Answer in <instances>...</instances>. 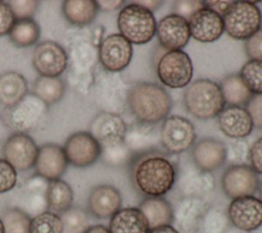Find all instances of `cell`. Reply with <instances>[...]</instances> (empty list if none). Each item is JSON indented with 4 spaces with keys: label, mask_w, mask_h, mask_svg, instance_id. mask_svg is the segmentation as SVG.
Here are the masks:
<instances>
[{
    "label": "cell",
    "mask_w": 262,
    "mask_h": 233,
    "mask_svg": "<svg viewBox=\"0 0 262 233\" xmlns=\"http://www.w3.org/2000/svg\"><path fill=\"white\" fill-rule=\"evenodd\" d=\"M134 188L146 197H162L174 186L177 170L173 161L159 150L135 154L130 162Z\"/></svg>",
    "instance_id": "obj_1"
},
{
    "label": "cell",
    "mask_w": 262,
    "mask_h": 233,
    "mask_svg": "<svg viewBox=\"0 0 262 233\" xmlns=\"http://www.w3.org/2000/svg\"><path fill=\"white\" fill-rule=\"evenodd\" d=\"M127 104L132 115L145 124H158L163 121L172 108L168 91L152 82L134 84L127 93Z\"/></svg>",
    "instance_id": "obj_2"
},
{
    "label": "cell",
    "mask_w": 262,
    "mask_h": 233,
    "mask_svg": "<svg viewBox=\"0 0 262 233\" xmlns=\"http://www.w3.org/2000/svg\"><path fill=\"white\" fill-rule=\"evenodd\" d=\"M183 102L186 110L201 120L217 117L226 105L220 85L206 78L196 79L186 86Z\"/></svg>",
    "instance_id": "obj_3"
},
{
    "label": "cell",
    "mask_w": 262,
    "mask_h": 233,
    "mask_svg": "<svg viewBox=\"0 0 262 233\" xmlns=\"http://www.w3.org/2000/svg\"><path fill=\"white\" fill-rule=\"evenodd\" d=\"M120 34L131 44H144L156 35L157 22L154 13L141 5L132 2L125 5L118 14Z\"/></svg>",
    "instance_id": "obj_4"
},
{
    "label": "cell",
    "mask_w": 262,
    "mask_h": 233,
    "mask_svg": "<svg viewBox=\"0 0 262 233\" xmlns=\"http://www.w3.org/2000/svg\"><path fill=\"white\" fill-rule=\"evenodd\" d=\"M224 31L235 40H248L262 24L261 10L255 2L233 1L222 16Z\"/></svg>",
    "instance_id": "obj_5"
},
{
    "label": "cell",
    "mask_w": 262,
    "mask_h": 233,
    "mask_svg": "<svg viewBox=\"0 0 262 233\" xmlns=\"http://www.w3.org/2000/svg\"><path fill=\"white\" fill-rule=\"evenodd\" d=\"M157 75L170 88L186 87L193 76V66L189 55L183 50L165 52L158 62Z\"/></svg>",
    "instance_id": "obj_6"
},
{
    "label": "cell",
    "mask_w": 262,
    "mask_h": 233,
    "mask_svg": "<svg viewBox=\"0 0 262 233\" xmlns=\"http://www.w3.org/2000/svg\"><path fill=\"white\" fill-rule=\"evenodd\" d=\"M195 128L191 121L181 116H168L160 127V144L169 154L188 150L195 141Z\"/></svg>",
    "instance_id": "obj_7"
},
{
    "label": "cell",
    "mask_w": 262,
    "mask_h": 233,
    "mask_svg": "<svg viewBox=\"0 0 262 233\" xmlns=\"http://www.w3.org/2000/svg\"><path fill=\"white\" fill-rule=\"evenodd\" d=\"M258 173L247 164H233L225 169L221 179L223 192L231 199L253 196L259 188Z\"/></svg>",
    "instance_id": "obj_8"
},
{
    "label": "cell",
    "mask_w": 262,
    "mask_h": 233,
    "mask_svg": "<svg viewBox=\"0 0 262 233\" xmlns=\"http://www.w3.org/2000/svg\"><path fill=\"white\" fill-rule=\"evenodd\" d=\"M63 151L69 163L76 167H87L98 160L101 147L90 132L79 131L68 138Z\"/></svg>",
    "instance_id": "obj_9"
},
{
    "label": "cell",
    "mask_w": 262,
    "mask_h": 233,
    "mask_svg": "<svg viewBox=\"0 0 262 233\" xmlns=\"http://www.w3.org/2000/svg\"><path fill=\"white\" fill-rule=\"evenodd\" d=\"M127 130L123 118L113 112H100L90 123V133L101 148L124 144Z\"/></svg>",
    "instance_id": "obj_10"
},
{
    "label": "cell",
    "mask_w": 262,
    "mask_h": 233,
    "mask_svg": "<svg viewBox=\"0 0 262 233\" xmlns=\"http://www.w3.org/2000/svg\"><path fill=\"white\" fill-rule=\"evenodd\" d=\"M132 54V44L121 34L106 36L99 45V61L103 68L110 72H120L127 68Z\"/></svg>",
    "instance_id": "obj_11"
},
{
    "label": "cell",
    "mask_w": 262,
    "mask_h": 233,
    "mask_svg": "<svg viewBox=\"0 0 262 233\" xmlns=\"http://www.w3.org/2000/svg\"><path fill=\"white\" fill-rule=\"evenodd\" d=\"M38 147L34 140L24 132L10 135L3 146L5 160L15 170H27L35 165Z\"/></svg>",
    "instance_id": "obj_12"
},
{
    "label": "cell",
    "mask_w": 262,
    "mask_h": 233,
    "mask_svg": "<svg viewBox=\"0 0 262 233\" xmlns=\"http://www.w3.org/2000/svg\"><path fill=\"white\" fill-rule=\"evenodd\" d=\"M32 62L41 76L58 77L67 68L68 55L56 42L44 41L36 46Z\"/></svg>",
    "instance_id": "obj_13"
},
{
    "label": "cell",
    "mask_w": 262,
    "mask_h": 233,
    "mask_svg": "<svg viewBox=\"0 0 262 233\" xmlns=\"http://www.w3.org/2000/svg\"><path fill=\"white\" fill-rule=\"evenodd\" d=\"M227 216L229 222L237 229L254 231L262 225V201L254 196L232 199Z\"/></svg>",
    "instance_id": "obj_14"
},
{
    "label": "cell",
    "mask_w": 262,
    "mask_h": 233,
    "mask_svg": "<svg viewBox=\"0 0 262 233\" xmlns=\"http://www.w3.org/2000/svg\"><path fill=\"white\" fill-rule=\"evenodd\" d=\"M156 34L163 48L168 51L181 50L190 38L187 18L176 13L168 14L157 23Z\"/></svg>",
    "instance_id": "obj_15"
},
{
    "label": "cell",
    "mask_w": 262,
    "mask_h": 233,
    "mask_svg": "<svg viewBox=\"0 0 262 233\" xmlns=\"http://www.w3.org/2000/svg\"><path fill=\"white\" fill-rule=\"evenodd\" d=\"M187 22L190 37L200 42H214L218 40L224 32L222 16L205 6L190 14Z\"/></svg>",
    "instance_id": "obj_16"
},
{
    "label": "cell",
    "mask_w": 262,
    "mask_h": 233,
    "mask_svg": "<svg viewBox=\"0 0 262 233\" xmlns=\"http://www.w3.org/2000/svg\"><path fill=\"white\" fill-rule=\"evenodd\" d=\"M191 156L200 171L210 173L219 169L226 162L227 148L219 140L204 138L193 145Z\"/></svg>",
    "instance_id": "obj_17"
},
{
    "label": "cell",
    "mask_w": 262,
    "mask_h": 233,
    "mask_svg": "<svg viewBox=\"0 0 262 233\" xmlns=\"http://www.w3.org/2000/svg\"><path fill=\"white\" fill-rule=\"evenodd\" d=\"M34 166L37 174L41 178L47 181L59 180L68 166L63 148L56 144L42 145L38 149Z\"/></svg>",
    "instance_id": "obj_18"
},
{
    "label": "cell",
    "mask_w": 262,
    "mask_h": 233,
    "mask_svg": "<svg viewBox=\"0 0 262 233\" xmlns=\"http://www.w3.org/2000/svg\"><path fill=\"white\" fill-rule=\"evenodd\" d=\"M122 198L118 189L111 185L94 187L88 197V209L97 219L112 218L121 209Z\"/></svg>",
    "instance_id": "obj_19"
},
{
    "label": "cell",
    "mask_w": 262,
    "mask_h": 233,
    "mask_svg": "<svg viewBox=\"0 0 262 233\" xmlns=\"http://www.w3.org/2000/svg\"><path fill=\"white\" fill-rule=\"evenodd\" d=\"M219 129L230 139H245L254 127L252 118L246 108L229 106L218 115Z\"/></svg>",
    "instance_id": "obj_20"
},
{
    "label": "cell",
    "mask_w": 262,
    "mask_h": 233,
    "mask_svg": "<svg viewBox=\"0 0 262 233\" xmlns=\"http://www.w3.org/2000/svg\"><path fill=\"white\" fill-rule=\"evenodd\" d=\"M47 111V105L44 104L34 94L26 95L16 106L13 107L11 113V122L20 130L34 129Z\"/></svg>",
    "instance_id": "obj_21"
},
{
    "label": "cell",
    "mask_w": 262,
    "mask_h": 233,
    "mask_svg": "<svg viewBox=\"0 0 262 233\" xmlns=\"http://www.w3.org/2000/svg\"><path fill=\"white\" fill-rule=\"evenodd\" d=\"M207 204L199 197H184L174 212V220L178 228L191 232L201 227L203 218L208 210Z\"/></svg>",
    "instance_id": "obj_22"
},
{
    "label": "cell",
    "mask_w": 262,
    "mask_h": 233,
    "mask_svg": "<svg viewBox=\"0 0 262 233\" xmlns=\"http://www.w3.org/2000/svg\"><path fill=\"white\" fill-rule=\"evenodd\" d=\"M110 233H148L149 228L138 207L119 209L110 220Z\"/></svg>",
    "instance_id": "obj_23"
},
{
    "label": "cell",
    "mask_w": 262,
    "mask_h": 233,
    "mask_svg": "<svg viewBox=\"0 0 262 233\" xmlns=\"http://www.w3.org/2000/svg\"><path fill=\"white\" fill-rule=\"evenodd\" d=\"M138 208L146 219L149 230L173 223L174 210L163 197H145Z\"/></svg>",
    "instance_id": "obj_24"
},
{
    "label": "cell",
    "mask_w": 262,
    "mask_h": 233,
    "mask_svg": "<svg viewBox=\"0 0 262 233\" xmlns=\"http://www.w3.org/2000/svg\"><path fill=\"white\" fill-rule=\"evenodd\" d=\"M27 81L19 73L8 71L0 76V103L3 106L13 108L27 95Z\"/></svg>",
    "instance_id": "obj_25"
},
{
    "label": "cell",
    "mask_w": 262,
    "mask_h": 233,
    "mask_svg": "<svg viewBox=\"0 0 262 233\" xmlns=\"http://www.w3.org/2000/svg\"><path fill=\"white\" fill-rule=\"evenodd\" d=\"M48 182L47 180L37 176L31 179L23 192L21 201L24 202V211L35 213V216L46 211L47 200H46V191H47Z\"/></svg>",
    "instance_id": "obj_26"
},
{
    "label": "cell",
    "mask_w": 262,
    "mask_h": 233,
    "mask_svg": "<svg viewBox=\"0 0 262 233\" xmlns=\"http://www.w3.org/2000/svg\"><path fill=\"white\" fill-rule=\"evenodd\" d=\"M62 11L71 24L86 26L95 18L98 6L93 0H67L62 3Z\"/></svg>",
    "instance_id": "obj_27"
},
{
    "label": "cell",
    "mask_w": 262,
    "mask_h": 233,
    "mask_svg": "<svg viewBox=\"0 0 262 233\" xmlns=\"http://www.w3.org/2000/svg\"><path fill=\"white\" fill-rule=\"evenodd\" d=\"M47 206L54 212H63L72 207L74 192L71 186L62 180L49 181L46 191Z\"/></svg>",
    "instance_id": "obj_28"
},
{
    "label": "cell",
    "mask_w": 262,
    "mask_h": 233,
    "mask_svg": "<svg viewBox=\"0 0 262 233\" xmlns=\"http://www.w3.org/2000/svg\"><path fill=\"white\" fill-rule=\"evenodd\" d=\"M220 88L225 101L229 106L243 107L253 96L252 92L243 82L238 74L227 75L220 83Z\"/></svg>",
    "instance_id": "obj_29"
},
{
    "label": "cell",
    "mask_w": 262,
    "mask_h": 233,
    "mask_svg": "<svg viewBox=\"0 0 262 233\" xmlns=\"http://www.w3.org/2000/svg\"><path fill=\"white\" fill-rule=\"evenodd\" d=\"M152 125L156 124L140 123L134 129L127 130L125 143L134 154L156 150L152 145L156 144L157 139L160 140V134L157 135Z\"/></svg>",
    "instance_id": "obj_30"
},
{
    "label": "cell",
    "mask_w": 262,
    "mask_h": 233,
    "mask_svg": "<svg viewBox=\"0 0 262 233\" xmlns=\"http://www.w3.org/2000/svg\"><path fill=\"white\" fill-rule=\"evenodd\" d=\"M66 86L59 77L40 76L33 84V92L46 105L57 103L63 95Z\"/></svg>",
    "instance_id": "obj_31"
},
{
    "label": "cell",
    "mask_w": 262,
    "mask_h": 233,
    "mask_svg": "<svg viewBox=\"0 0 262 233\" xmlns=\"http://www.w3.org/2000/svg\"><path fill=\"white\" fill-rule=\"evenodd\" d=\"M9 38L18 47H28L35 44L40 37V28L32 18L17 20L9 31Z\"/></svg>",
    "instance_id": "obj_32"
},
{
    "label": "cell",
    "mask_w": 262,
    "mask_h": 233,
    "mask_svg": "<svg viewBox=\"0 0 262 233\" xmlns=\"http://www.w3.org/2000/svg\"><path fill=\"white\" fill-rule=\"evenodd\" d=\"M215 185L213 177L208 172L200 171L188 174L183 179L180 187L185 197H199L211 192Z\"/></svg>",
    "instance_id": "obj_33"
},
{
    "label": "cell",
    "mask_w": 262,
    "mask_h": 233,
    "mask_svg": "<svg viewBox=\"0 0 262 233\" xmlns=\"http://www.w3.org/2000/svg\"><path fill=\"white\" fill-rule=\"evenodd\" d=\"M62 233H86L90 228L88 212L80 207H70L60 213Z\"/></svg>",
    "instance_id": "obj_34"
},
{
    "label": "cell",
    "mask_w": 262,
    "mask_h": 233,
    "mask_svg": "<svg viewBox=\"0 0 262 233\" xmlns=\"http://www.w3.org/2000/svg\"><path fill=\"white\" fill-rule=\"evenodd\" d=\"M1 220L4 233H30L32 219L21 208L12 207L7 209Z\"/></svg>",
    "instance_id": "obj_35"
},
{
    "label": "cell",
    "mask_w": 262,
    "mask_h": 233,
    "mask_svg": "<svg viewBox=\"0 0 262 233\" xmlns=\"http://www.w3.org/2000/svg\"><path fill=\"white\" fill-rule=\"evenodd\" d=\"M238 75L252 94L262 93V62L249 60L242 67Z\"/></svg>",
    "instance_id": "obj_36"
},
{
    "label": "cell",
    "mask_w": 262,
    "mask_h": 233,
    "mask_svg": "<svg viewBox=\"0 0 262 233\" xmlns=\"http://www.w3.org/2000/svg\"><path fill=\"white\" fill-rule=\"evenodd\" d=\"M30 233H62L60 217L51 211H44L31 220Z\"/></svg>",
    "instance_id": "obj_37"
},
{
    "label": "cell",
    "mask_w": 262,
    "mask_h": 233,
    "mask_svg": "<svg viewBox=\"0 0 262 233\" xmlns=\"http://www.w3.org/2000/svg\"><path fill=\"white\" fill-rule=\"evenodd\" d=\"M134 155L126 143H124L108 148H101L100 157L106 165L117 167L130 163Z\"/></svg>",
    "instance_id": "obj_38"
},
{
    "label": "cell",
    "mask_w": 262,
    "mask_h": 233,
    "mask_svg": "<svg viewBox=\"0 0 262 233\" xmlns=\"http://www.w3.org/2000/svg\"><path fill=\"white\" fill-rule=\"evenodd\" d=\"M228 216L218 208H208L201 228L204 233H224L228 226Z\"/></svg>",
    "instance_id": "obj_39"
},
{
    "label": "cell",
    "mask_w": 262,
    "mask_h": 233,
    "mask_svg": "<svg viewBox=\"0 0 262 233\" xmlns=\"http://www.w3.org/2000/svg\"><path fill=\"white\" fill-rule=\"evenodd\" d=\"M7 4L9 5L15 21L31 18L38 7V2L35 0L9 1Z\"/></svg>",
    "instance_id": "obj_40"
},
{
    "label": "cell",
    "mask_w": 262,
    "mask_h": 233,
    "mask_svg": "<svg viewBox=\"0 0 262 233\" xmlns=\"http://www.w3.org/2000/svg\"><path fill=\"white\" fill-rule=\"evenodd\" d=\"M16 182V170L5 159H0V193L10 191Z\"/></svg>",
    "instance_id": "obj_41"
},
{
    "label": "cell",
    "mask_w": 262,
    "mask_h": 233,
    "mask_svg": "<svg viewBox=\"0 0 262 233\" xmlns=\"http://www.w3.org/2000/svg\"><path fill=\"white\" fill-rule=\"evenodd\" d=\"M245 50L250 60L262 62V28L246 40Z\"/></svg>",
    "instance_id": "obj_42"
},
{
    "label": "cell",
    "mask_w": 262,
    "mask_h": 233,
    "mask_svg": "<svg viewBox=\"0 0 262 233\" xmlns=\"http://www.w3.org/2000/svg\"><path fill=\"white\" fill-rule=\"evenodd\" d=\"M246 110L250 114L254 126L262 129V93L253 94L246 105Z\"/></svg>",
    "instance_id": "obj_43"
},
{
    "label": "cell",
    "mask_w": 262,
    "mask_h": 233,
    "mask_svg": "<svg viewBox=\"0 0 262 233\" xmlns=\"http://www.w3.org/2000/svg\"><path fill=\"white\" fill-rule=\"evenodd\" d=\"M250 166L257 172L262 174V138L256 140L249 150Z\"/></svg>",
    "instance_id": "obj_44"
},
{
    "label": "cell",
    "mask_w": 262,
    "mask_h": 233,
    "mask_svg": "<svg viewBox=\"0 0 262 233\" xmlns=\"http://www.w3.org/2000/svg\"><path fill=\"white\" fill-rule=\"evenodd\" d=\"M15 18L6 2L0 1V36L8 34L13 26Z\"/></svg>",
    "instance_id": "obj_45"
},
{
    "label": "cell",
    "mask_w": 262,
    "mask_h": 233,
    "mask_svg": "<svg viewBox=\"0 0 262 233\" xmlns=\"http://www.w3.org/2000/svg\"><path fill=\"white\" fill-rule=\"evenodd\" d=\"M201 7H203L202 1H178L175 3V13L183 17H185V14H187L189 17L190 14H192L195 10H198Z\"/></svg>",
    "instance_id": "obj_46"
},
{
    "label": "cell",
    "mask_w": 262,
    "mask_h": 233,
    "mask_svg": "<svg viewBox=\"0 0 262 233\" xmlns=\"http://www.w3.org/2000/svg\"><path fill=\"white\" fill-rule=\"evenodd\" d=\"M202 3L204 4L203 6L209 8V9L215 11L216 13L220 14L221 16H223V14L232 5L233 1H220V0L212 1V0H209V1H202Z\"/></svg>",
    "instance_id": "obj_47"
},
{
    "label": "cell",
    "mask_w": 262,
    "mask_h": 233,
    "mask_svg": "<svg viewBox=\"0 0 262 233\" xmlns=\"http://www.w3.org/2000/svg\"><path fill=\"white\" fill-rule=\"evenodd\" d=\"M96 3H97V6H98V9L100 8L103 11L110 12V11H115V10L121 8L122 5L125 2L122 1V0H116V1H114V0H112V1L102 0V1H96Z\"/></svg>",
    "instance_id": "obj_48"
},
{
    "label": "cell",
    "mask_w": 262,
    "mask_h": 233,
    "mask_svg": "<svg viewBox=\"0 0 262 233\" xmlns=\"http://www.w3.org/2000/svg\"><path fill=\"white\" fill-rule=\"evenodd\" d=\"M134 2L141 5L142 7L146 8V9H148L151 12H154L159 7H161V4H162L161 1H146V0H143V1H134Z\"/></svg>",
    "instance_id": "obj_49"
},
{
    "label": "cell",
    "mask_w": 262,
    "mask_h": 233,
    "mask_svg": "<svg viewBox=\"0 0 262 233\" xmlns=\"http://www.w3.org/2000/svg\"><path fill=\"white\" fill-rule=\"evenodd\" d=\"M148 233H179V232L171 225H166V226H161V227L151 229L149 230Z\"/></svg>",
    "instance_id": "obj_50"
},
{
    "label": "cell",
    "mask_w": 262,
    "mask_h": 233,
    "mask_svg": "<svg viewBox=\"0 0 262 233\" xmlns=\"http://www.w3.org/2000/svg\"><path fill=\"white\" fill-rule=\"evenodd\" d=\"M86 233H110L108 229L102 225H94L90 226Z\"/></svg>",
    "instance_id": "obj_51"
},
{
    "label": "cell",
    "mask_w": 262,
    "mask_h": 233,
    "mask_svg": "<svg viewBox=\"0 0 262 233\" xmlns=\"http://www.w3.org/2000/svg\"><path fill=\"white\" fill-rule=\"evenodd\" d=\"M258 192H259V199L262 201V182L259 184V188H258Z\"/></svg>",
    "instance_id": "obj_52"
},
{
    "label": "cell",
    "mask_w": 262,
    "mask_h": 233,
    "mask_svg": "<svg viewBox=\"0 0 262 233\" xmlns=\"http://www.w3.org/2000/svg\"><path fill=\"white\" fill-rule=\"evenodd\" d=\"M0 233H4V227H3V223H2L1 219H0Z\"/></svg>",
    "instance_id": "obj_53"
},
{
    "label": "cell",
    "mask_w": 262,
    "mask_h": 233,
    "mask_svg": "<svg viewBox=\"0 0 262 233\" xmlns=\"http://www.w3.org/2000/svg\"><path fill=\"white\" fill-rule=\"evenodd\" d=\"M261 3H262V2H261Z\"/></svg>",
    "instance_id": "obj_54"
}]
</instances>
